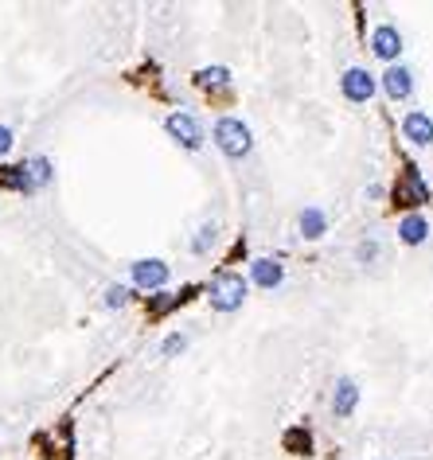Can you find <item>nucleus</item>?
Instances as JSON below:
<instances>
[{
  "instance_id": "f257e3e1",
  "label": "nucleus",
  "mask_w": 433,
  "mask_h": 460,
  "mask_svg": "<svg viewBox=\"0 0 433 460\" xmlns=\"http://www.w3.org/2000/svg\"><path fill=\"white\" fill-rule=\"evenodd\" d=\"M211 141L219 144V152L231 156V160H239V156H250V149H254L250 125L239 121V117H219V121L211 125Z\"/></svg>"
},
{
  "instance_id": "f03ea898",
  "label": "nucleus",
  "mask_w": 433,
  "mask_h": 460,
  "mask_svg": "<svg viewBox=\"0 0 433 460\" xmlns=\"http://www.w3.org/2000/svg\"><path fill=\"white\" fill-rule=\"evenodd\" d=\"M164 129H169V136L180 144V149H188V152L203 149V125L192 110H172L169 117H164Z\"/></svg>"
},
{
  "instance_id": "7ed1b4c3",
  "label": "nucleus",
  "mask_w": 433,
  "mask_h": 460,
  "mask_svg": "<svg viewBox=\"0 0 433 460\" xmlns=\"http://www.w3.org/2000/svg\"><path fill=\"white\" fill-rule=\"evenodd\" d=\"M169 277H172V266L164 258H137L133 266H130L133 289H145V292L164 289V285H169Z\"/></svg>"
},
{
  "instance_id": "20e7f679",
  "label": "nucleus",
  "mask_w": 433,
  "mask_h": 460,
  "mask_svg": "<svg viewBox=\"0 0 433 460\" xmlns=\"http://www.w3.org/2000/svg\"><path fill=\"white\" fill-rule=\"evenodd\" d=\"M246 300V281L239 273H219L211 285V308L215 312H239Z\"/></svg>"
},
{
  "instance_id": "39448f33",
  "label": "nucleus",
  "mask_w": 433,
  "mask_h": 460,
  "mask_svg": "<svg viewBox=\"0 0 433 460\" xmlns=\"http://www.w3.org/2000/svg\"><path fill=\"white\" fill-rule=\"evenodd\" d=\"M340 90H343V97H348V102L363 105V102H371V97L379 94V82L371 78V71H363V66H351V71H343V78H340Z\"/></svg>"
},
{
  "instance_id": "423d86ee",
  "label": "nucleus",
  "mask_w": 433,
  "mask_h": 460,
  "mask_svg": "<svg viewBox=\"0 0 433 460\" xmlns=\"http://www.w3.org/2000/svg\"><path fill=\"white\" fill-rule=\"evenodd\" d=\"M371 51H375V58H382V63H395V58L402 55V35L395 24H379L375 32H371Z\"/></svg>"
},
{
  "instance_id": "0eeeda50",
  "label": "nucleus",
  "mask_w": 433,
  "mask_h": 460,
  "mask_svg": "<svg viewBox=\"0 0 433 460\" xmlns=\"http://www.w3.org/2000/svg\"><path fill=\"white\" fill-rule=\"evenodd\" d=\"M402 136H406L410 144H418V149H429L433 144V117L421 110H410L402 117Z\"/></svg>"
},
{
  "instance_id": "6e6552de",
  "label": "nucleus",
  "mask_w": 433,
  "mask_h": 460,
  "mask_svg": "<svg viewBox=\"0 0 433 460\" xmlns=\"http://www.w3.org/2000/svg\"><path fill=\"white\" fill-rule=\"evenodd\" d=\"M382 90H387V97H395V102H406L410 94H414V71L410 66H387L382 71Z\"/></svg>"
},
{
  "instance_id": "1a4fd4ad",
  "label": "nucleus",
  "mask_w": 433,
  "mask_h": 460,
  "mask_svg": "<svg viewBox=\"0 0 433 460\" xmlns=\"http://www.w3.org/2000/svg\"><path fill=\"white\" fill-rule=\"evenodd\" d=\"M250 281L258 289H278L285 281V266L281 261H273V258H254L250 261Z\"/></svg>"
},
{
  "instance_id": "9d476101",
  "label": "nucleus",
  "mask_w": 433,
  "mask_h": 460,
  "mask_svg": "<svg viewBox=\"0 0 433 460\" xmlns=\"http://www.w3.org/2000/svg\"><path fill=\"white\" fill-rule=\"evenodd\" d=\"M359 406V383L356 378H340L336 390H332V414L336 417H351Z\"/></svg>"
},
{
  "instance_id": "9b49d317",
  "label": "nucleus",
  "mask_w": 433,
  "mask_h": 460,
  "mask_svg": "<svg viewBox=\"0 0 433 460\" xmlns=\"http://www.w3.org/2000/svg\"><path fill=\"white\" fill-rule=\"evenodd\" d=\"M297 230H301L304 242H320L324 230H328V214H324L317 203H312V207H304V211L297 214Z\"/></svg>"
},
{
  "instance_id": "f8f14e48",
  "label": "nucleus",
  "mask_w": 433,
  "mask_h": 460,
  "mask_svg": "<svg viewBox=\"0 0 433 460\" xmlns=\"http://www.w3.org/2000/svg\"><path fill=\"white\" fill-rule=\"evenodd\" d=\"M398 238H402V246H426L429 242V219L426 214H406V219L398 222Z\"/></svg>"
},
{
  "instance_id": "ddd939ff",
  "label": "nucleus",
  "mask_w": 433,
  "mask_h": 460,
  "mask_svg": "<svg viewBox=\"0 0 433 460\" xmlns=\"http://www.w3.org/2000/svg\"><path fill=\"white\" fill-rule=\"evenodd\" d=\"M24 168H28V180H32V188H47V183L55 180V168H51V160L47 156H28L24 160Z\"/></svg>"
},
{
  "instance_id": "4468645a",
  "label": "nucleus",
  "mask_w": 433,
  "mask_h": 460,
  "mask_svg": "<svg viewBox=\"0 0 433 460\" xmlns=\"http://www.w3.org/2000/svg\"><path fill=\"white\" fill-rule=\"evenodd\" d=\"M195 86L200 90H226L231 86V71L226 66H203V71H195Z\"/></svg>"
},
{
  "instance_id": "2eb2a0df",
  "label": "nucleus",
  "mask_w": 433,
  "mask_h": 460,
  "mask_svg": "<svg viewBox=\"0 0 433 460\" xmlns=\"http://www.w3.org/2000/svg\"><path fill=\"white\" fill-rule=\"evenodd\" d=\"M215 242H219V227H215V222H203L200 234L192 238V253H208Z\"/></svg>"
},
{
  "instance_id": "dca6fc26",
  "label": "nucleus",
  "mask_w": 433,
  "mask_h": 460,
  "mask_svg": "<svg viewBox=\"0 0 433 460\" xmlns=\"http://www.w3.org/2000/svg\"><path fill=\"white\" fill-rule=\"evenodd\" d=\"M4 183H8L12 191H24V195L35 191L32 180H28V168H24V164H16V168H4Z\"/></svg>"
},
{
  "instance_id": "f3484780",
  "label": "nucleus",
  "mask_w": 433,
  "mask_h": 460,
  "mask_svg": "<svg viewBox=\"0 0 433 460\" xmlns=\"http://www.w3.org/2000/svg\"><path fill=\"white\" fill-rule=\"evenodd\" d=\"M130 297H133L130 285H110L106 289V308H125L130 305Z\"/></svg>"
},
{
  "instance_id": "a211bd4d",
  "label": "nucleus",
  "mask_w": 433,
  "mask_h": 460,
  "mask_svg": "<svg viewBox=\"0 0 433 460\" xmlns=\"http://www.w3.org/2000/svg\"><path fill=\"white\" fill-rule=\"evenodd\" d=\"M184 347H188V336H180V331H172V336L161 344V355H164V359H172V355H180Z\"/></svg>"
},
{
  "instance_id": "6ab92c4d",
  "label": "nucleus",
  "mask_w": 433,
  "mask_h": 460,
  "mask_svg": "<svg viewBox=\"0 0 433 460\" xmlns=\"http://www.w3.org/2000/svg\"><path fill=\"white\" fill-rule=\"evenodd\" d=\"M16 149V133H12V125H0V160H4L8 152Z\"/></svg>"
}]
</instances>
